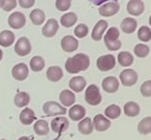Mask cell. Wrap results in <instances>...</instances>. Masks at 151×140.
<instances>
[{"instance_id":"obj_1","label":"cell","mask_w":151,"mask_h":140,"mask_svg":"<svg viewBox=\"0 0 151 140\" xmlns=\"http://www.w3.org/2000/svg\"><path fill=\"white\" fill-rule=\"evenodd\" d=\"M90 57L86 54L79 53V54H76L75 56L67 59L65 63V68L69 73L76 74L81 71H86L90 67Z\"/></svg>"},{"instance_id":"obj_2","label":"cell","mask_w":151,"mask_h":140,"mask_svg":"<svg viewBox=\"0 0 151 140\" xmlns=\"http://www.w3.org/2000/svg\"><path fill=\"white\" fill-rule=\"evenodd\" d=\"M84 99L86 102L91 106H97L102 102V95L97 84H91L86 88Z\"/></svg>"},{"instance_id":"obj_3","label":"cell","mask_w":151,"mask_h":140,"mask_svg":"<svg viewBox=\"0 0 151 140\" xmlns=\"http://www.w3.org/2000/svg\"><path fill=\"white\" fill-rule=\"evenodd\" d=\"M43 111L47 116H56L66 114L67 109L56 101H47L43 104Z\"/></svg>"},{"instance_id":"obj_4","label":"cell","mask_w":151,"mask_h":140,"mask_svg":"<svg viewBox=\"0 0 151 140\" xmlns=\"http://www.w3.org/2000/svg\"><path fill=\"white\" fill-rule=\"evenodd\" d=\"M116 60L113 55H104L98 58L97 60V67L100 71H110L115 67Z\"/></svg>"},{"instance_id":"obj_5","label":"cell","mask_w":151,"mask_h":140,"mask_svg":"<svg viewBox=\"0 0 151 140\" xmlns=\"http://www.w3.org/2000/svg\"><path fill=\"white\" fill-rule=\"evenodd\" d=\"M138 73L134 69H124L120 72L119 79L122 86L124 87H132L137 84L138 82Z\"/></svg>"},{"instance_id":"obj_6","label":"cell","mask_w":151,"mask_h":140,"mask_svg":"<svg viewBox=\"0 0 151 140\" xmlns=\"http://www.w3.org/2000/svg\"><path fill=\"white\" fill-rule=\"evenodd\" d=\"M14 52L18 56L20 57H26L31 53V43L30 40L27 37L23 36L18 39L14 45Z\"/></svg>"},{"instance_id":"obj_7","label":"cell","mask_w":151,"mask_h":140,"mask_svg":"<svg viewBox=\"0 0 151 140\" xmlns=\"http://www.w3.org/2000/svg\"><path fill=\"white\" fill-rule=\"evenodd\" d=\"M8 25L12 27V29H22L23 27L26 25V17L23 12H14L8 17Z\"/></svg>"},{"instance_id":"obj_8","label":"cell","mask_w":151,"mask_h":140,"mask_svg":"<svg viewBox=\"0 0 151 140\" xmlns=\"http://www.w3.org/2000/svg\"><path fill=\"white\" fill-rule=\"evenodd\" d=\"M119 3L117 1H110L103 3L99 7V14L102 17H112L119 12Z\"/></svg>"},{"instance_id":"obj_9","label":"cell","mask_w":151,"mask_h":140,"mask_svg":"<svg viewBox=\"0 0 151 140\" xmlns=\"http://www.w3.org/2000/svg\"><path fill=\"white\" fill-rule=\"evenodd\" d=\"M50 127L55 133L60 135L69 128V121L65 116H57L52 121Z\"/></svg>"},{"instance_id":"obj_10","label":"cell","mask_w":151,"mask_h":140,"mask_svg":"<svg viewBox=\"0 0 151 140\" xmlns=\"http://www.w3.org/2000/svg\"><path fill=\"white\" fill-rule=\"evenodd\" d=\"M102 88L108 94H114L119 88V80L115 76H107L102 82Z\"/></svg>"},{"instance_id":"obj_11","label":"cell","mask_w":151,"mask_h":140,"mask_svg":"<svg viewBox=\"0 0 151 140\" xmlns=\"http://www.w3.org/2000/svg\"><path fill=\"white\" fill-rule=\"evenodd\" d=\"M12 77L16 80L23 82V80H25L28 77L29 68L25 63H19V64L14 65V66L12 67Z\"/></svg>"},{"instance_id":"obj_12","label":"cell","mask_w":151,"mask_h":140,"mask_svg":"<svg viewBox=\"0 0 151 140\" xmlns=\"http://www.w3.org/2000/svg\"><path fill=\"white\" fill-rule=\"evenodd\" d=\"M79 45V42L74 36L72 35H66L62 38L61 40V46L64 52L66 53H72L76 51Z\"/></svg>"},{"instance_id":"obj_13","label":"cell","mask_w":151,"mask_h":140,"mask_svg":"<svg viewBox=\"0 0 151 140\" xmlns=\"http://www.w3.org/2000/svg\"><path fill=\"white\" fill-rule=\"evenodd\" d=\"M127 10L131 16L138 17L145 10V4L142 0H131L127 5Z\"/></svg>"},{"instance_id":"obj_14","label":"cell","mask_w":151,"mask_h":140,"mask_svg":"<svg viewBox=\"0 0 151 140\" xmlns=\"http://www.w3.org/2000/svg\"><path fill=\"white\" fill-rule=\"evenodd\" d=\"M93 126L96 129V131L104 132V131H107L110 128L111 122L103 114H97L93 120Z\"/></svg>"},{"instance_id":"obj_15","label":"cell","mask_w":151,"mask_h":140,"mask_svg":"<svg viewBox=\"0 0 151 140\" xmlns=\"http://www.w3.org/2000/svg\"><path fill=\"white\" fill-rule=\"evenodd\" d=\"M58 30H59L58 21L55 20V19H50V20L46 21L45 25H44L43 28H42L41 32L44 37L50 38V37H54V36L57 34Z\"/></svg>"},{"instance_id":"obj_16","label":"cell","mask_w":151,"mask_h":140,"mask_svg":"<svg viewBox=\"0 0 151 140\" xmlns=\"http://www.w3.org/2000/svg\"><path fill=\"white\" fill-rule=\"evenodd\" d=\"M108 28V22L105 20H100L97 24L95 25L93 31H91V38L96 41H99L103 38V35L105 31Z\"/></svg>"},{"instance_id":"obj_17","label":"cell","mask_w":151,"mask_h":140,"mask_svg":"<svg viewBox=\"0 0 151 140\" xmlns=\"http://www.w3.org/2000/svg\"><path fill=\"white\" fill-rule=\"evenodd\" d=\"M86 108L80 104H75L71 106V108L69 109V118L74 122H78L81 121L86 118Z\"/></svg>"},{"instance_id":"obj_18","label":"cell","mask_w":151,"mask_h":140,"mask_svg":"<svg viewBox=\"0 0 151 140\" xmlns=\"http://www.w3.org/2000/svg\"><path fill=\"white\" fill-rule=\"evenodd\" d=\"M59 99H60V102L63 104V106H65V107L73 106L74 103H75V101H76L75 94L70 90H63L62 91V92L60 93V96H59Z\"/></svg>"},{"instance_id":"obj_19","label":"cell","mask_w":151,"mask_h":140,"mask_svg":"<svg viewBox=\"0 0 151 140\" xmlns=\"http://www.w3.org/2000/svg\"><path fill=\"white\" fill-rule=\"evenodd\" d=\"M63 70L59 66H50L46 70V78L52 82H57L63 78Z\"/></svg>"},{"instance_id":"obj_20","label":"cell","mask_w":151,"mask_h":140,"mask_svg":"<svg viewBox=\"0 0 151 140\" xmlns=\"http://www.w3.org/2000/svg\"><path fill=\"white\" fill-rule=\"evenodd\" d=\"M69 87L72 91L76 93H80L81 91L84 90V88L86 87V80L82 76H74L70 79L69 82Z\"/></svg>"},{"instance_id":"obj_21","label":"cell","mask_w":151,"mask_h":140,"mask_svg":"<svg viewBox=\"0 0 151 140\" xmlns=\"http://www.w3.org/2000/svg\"><path fill=\"white\" fill-rule=\"evenodd\" d=\"M138 26L137 20H135L134 18H125L124 20L121 22L120 24V29L123 33L127 34H132L136 31Z\"/></svg>"},{"instance_id":"obj_22","label":"cell","mask_w":151,"mask_h":140,"mask_svg":"<svg viewBox=\"0 0 151 140\" xmlns=\"http://www.w3.org/2000/svg\"><path fill=\"white\" fill-rule=\"evenodd\" d=\"M36 120V116L34 111L31 109V108H24L22 110V112L20 113V122L22 123L23 125H26V126H29L31 125L34 121Z\"/></svg>"},{"instance_id":"obj_23","label":"cell","mask_w":151,"mask_h":140,"mask_svg":"<svg viewBox=\"0 0 151 140\" xmlns=\"http://www.w3.org/2000/svg\"><path fill=\"white\" fill-rule=\"evenodd\" d=\"M16 36L9 30H3L0 32V45L3 48H8L14 44Z\"/></svg>"},{"instance_id":"obj_24","label":"cell","mask_w":151,"mask_h":140,"mask_svg":"<svg viewBox=\"0 0 151 140\" xmlns=\"http://www.w3.org/2000/svg\"><path fill=\"white\" fill-rule=\"evenodd\" d=\"M78 131L83 135H91L93 131V121L91 118H84L78 124Z\"/></svg>"},{"instance_id":"obj_25","label":"cell","mask_w":151,"mask_h":140,"mask_svg":"<svg viewBox=\"0 0 151 140\" xmlns=\"http://www.w3.org/2000/svg\"><path fill=\"white\" fill-rule=\"evenodd\" d=\"M123 111L124 114L129 118H135L140 113V106L138 103L134 102V101H129L127 102L123 106Z\"/></svg>"},{"instance_id":"obj_26","label":"cell","mask_w":151,"mask_h":140,"mask_svg":"<svg viewBox=\"0 0 151 140\" xmlns=\"http://www.w3.org/2000/svg\"><path fill=\"white\" fill-rule=\"evenodd\" d=\"M30 20L35 26L42 25L45 21V14L40 8H35L30 12Z\"/></svg>"},{"instance_id":"obj_27","label":"cell","mask_w":151,"mask_h":140,"mask_svg":"<svg viewBox=\"0 0 151 140\" xmlns=\"http://www.w3.org/2000/svg\"><path fill=\"white\" fill-rule=\"evenodd\" d=\"M34 132L39 136H45L50 133L48 123L44 120H39L34 124Z\"/></svg>"},{"instance_id":"obj_28","label":"cell","mask_w":151,"mask_h":140,"mask_svg":"<svg viewBox=\"0 0 151 140\" xmlns=\"http://www.w3.org/2000/svg\"><path fill=\"white\" fill-rule=\"evenodd\" d=\"M77 20L78 18L75 12H67L61 17V25L65 28H70L76 24Z\"/></svg>"},{"instance_id":"obj_29","label":"cell","mask_w":151,"mask_h":140,"mask_svg":"<svg viewBox=\"0 0 151 140\" xmlns=\"http://www.w3.org/2000/svg\"><path fill=\"white\" fill-rule=\"evenodd\" d=\"M14 102L18 107H25L30 103V95L26 92H19L14 96Z\"/></svg>"},{"instance_id":"obj_30","label":"cell","mask_w":151,"mask_h":140,"mask_svg":"<svg viewBox=\"0 0 151 140\" xmlns=\"http://www.w3.org/2000/svg\"><path fill=\"white\" fill-rule=\"evenodd\" d=\"M118 63L122 67H129L134 63V57L129 52H120L117 56Z\"/></svg>"},{"instance_id":"obj_31","label":"cell","mask_w":151,"mask_h":140,"mask_svg":"<svg viewBox=\"0 0 151 140\" xmlns=\"http://www.w3.org/2000/svg\"><path fill=\"white\" fill-rule=\"evenodd\" d=\"M121 114V109L118 105L111 104L105 109V115L108 120H116Z\"/></svg>"},{"instance_id":"obj_32","label":"cell","mask_w":151,"mask_h":140,"mask_svg":"<svg viewBox=\"0 0 151 140\" xmlns=\"http://www.w3.org/2000/svg\"><path fill=\"white\" fill-rule=\"evenodd\" d=\"M45 66V61L41 56H35L30 61V68L34 72H39Z\"/></svg>"},{"instance_id":"obj_33","label":"cell","mask_w":151,"mask_h":140,"mask_svg":"<svg viewBox=\"0 0 151 140\" xmlns=\"http://www.w3.org/2000/svg\"><path fill=\"white\" fill-rule=\"evenodd\" d=\"M138 131L140 134L142 135H147L151 133V116L144 118L143 120L140 121L139 125H138Z\"/></svg>"},{"instance_id":"obj_34","label":"cell","mask_w":151,"mask_h":140,"mask_svg":"<svg viewBox=\"0 0 151 140\" xmlns=\"http://www.w3.org/2000/svg\"><path fill=\"white\" fill-rule=\"evenodd\" d=\"M149 52H150V48L147 44L145 43H139L135 46L134 48V53L137 57L139 58H145L149 55Z\"/></svg>"},{"instance_id":"obj_35","label":"cell","mask_w":151,"mask_h":140,"mask_svg":"<svg viewBox=\"0 0 151 140\" xmlns=\"http://www.w3.org/2000/svg\"><path fill=\"white\" fill-rule=\"evenodd\" d=\"M138 38L143 42L151 40V29L148 26H142L138 30Z\"/></svg>"},{"instance_id":"obj_36","label":"cell","mask_w":151,"mask_h":140,"mask_svg":"<svg viewBox=\"0 0 151 140\" xmlns=\"http://www.w3.org/2000/svg\"><path fill=\"white\" fill-rule=\"evenodd\" d=\"M119 30L116 27H111L108 29L106 32L105 36H104V40H108V41H114V40H119Z\"/></svg>"},{"instance_id":"obj_37","label":"cell","mask_w":151,"mask_h":140,"mask_svg":"<svg viewBox=\"0 0 151 140\" xmlns=\"http://www.w3.org/2000/svg\"><path fill=\"white\" fill-rule=\"evenodd\" d=\"M74 34L77 38H84L88 34V27L86 24H79L74 29Z\"/></svg>"},{"instance_id":"obj_38","label":"cell","mask_w":151,"mask_h":140,"mask_svg":"<svg viewBox=\"0 0 151 140\" xmlns=\"http://www.w3.org/2000/svg\"><path fill=\"white\" fill-rule=\"evenodd\" d=\"M18 2L16 0H0V7L4 12H10L14 8H16Z\"/></svg>"},{"instance_id":"obj_39","label":"cell","mask_w":151,"mask_h":140,"mask_svg":"<svg viewBox=\"0 0 151 140\" xmlns=\"http://www.w3.org/2000/svg\"><path fill=\"white\" fill-rule=\"evenodd\" d=\"M141 94L143 97H151V80H146L141 84Z\"/></svg>"},{"instance_id":"obj_40","label":"cell","mask_w":151,"mask_h":140,"mask_svg":"<svg viewBox=\"0 0 151 140\" xmlns=\"http://www.w3.org/2000/svg\"><path fill=\"white\" fill-rule=\"evenodd\" d=\"M71 6V0H57L56 7L60 12H66Z\"/></svg>"},{"instance_id":"obj_41","label":"cell","mask_w":151,"mask_h":140,"mask_svg":"<svg viewBox=\"0 0 151 140\" xmlns=\"http://www.w3.org/2000/svg\"><path fill=\"white\" fill-rule=\"evenodd\" d=\"M106 48L109 51H118L121 48V41L120 40H114V41H108V40H104Z\"/></svg>"},{"instance_id":"obj_42","label":"cell","mask_w":151,"mask_h":140,"mask_svg":"<svg viewBox=\"0 0 151 140\" xmlns=\"http://www.w3.org/2000/svg\"><path fill=\"white\" fill-rule=\"evenodd\" d=\"M18 3L23 8H30L35 4V0H19Z\"/></svg>"},{"instance_id":"obj_43","label":"cell","mask_w":151,"mask_h":140,"mask_svg":"<svg viewBox=\"0 0 151 140\" xmlns=\"http://www.w3.org/2000/svg\"><path fill=\"white\" fill-rule=\"evenodd\" d=\"M18 140H31L29 137H27V136H22V137H20Z\"/></svg>"},{"instance_id":"obj_44","label":"cell","mask_w":151,"mask_h":140,"mask_svg":"<svg viewBox=\"0 0 151 140\" xmlns=\"http://www.w3.org/2000/svg\"><path fill=\"white\" fill-rule=\"evenodd\" d=\"M2 58H3V52H2V50H0V61L2 60Z\"/></svg>"},{"instance_id":"obj_45","label":"cell","mask_w":151,"mask_h":140,"mask_svg":"<svg viewBox=\"0 0 151 140\" xmlns=\"http://www.w3.org/2000/svg\"><path fill=\"white\" fill-rule=\"evenodd\" d=\"M149 25H150V26H151V16L149 17Z\"/></svg>"},{"instance_id":"obj_46","label":"cell","mask_w":151,"mask_h":140,"mask_svg":"<svg viewBox=\"0 0 151 140\" xmlns=\"http://www.w3.org/2000/svg\"><path fill=\"white\" fill-rule=\"evenodd\" d=\"M1 140H6V139H1Z\"/></svg>"},{"instance_id":"obj_47","label":"cell","mask_w":151,"mask_h":140,"mask_svg":"<svg viewBox=\"0 0 151 140\" xmlns=\"http://www.w3.org/2000/svg\"><path fill=\"white\" fill-rule=\"evenodd\" d=\"M0 8H1V7H0Z\"/></svg>"}]
</instances>
